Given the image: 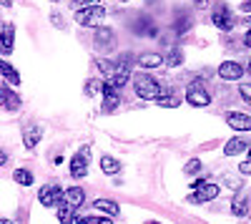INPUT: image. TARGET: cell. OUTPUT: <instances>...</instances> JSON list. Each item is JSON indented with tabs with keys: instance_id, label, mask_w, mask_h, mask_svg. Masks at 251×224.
<instances>
[{
	"instance_id": "cell-44",
	"label": "cell",
	"mask_w": 251,
	"mask_h": 224,
	"mask_svg": "<svg viewBox=\"0 0 251 224\" xmlns=\"http://www.w3.org/2000/svg\"><path fill=\"white\" fill-rule=\"evenodd\" d=\"M246 151H249V156H251V146H249V149H246Z\"/></svg>"
},
{
	"instance_id": "cell-43",
	"label": "cell",
	"mask_w": 251,
	"mask_h": 224,
	"mask_svg": "<svg viewBox=\"0 0 251 224\" xmlns=\"http://www.w3.org/2000/svg\"><path fill=\"white\" fill-rule=\"evenodd\" d=\"M146 224H161V222H146Z\"/></svg>"
},
{
	"instance_id": "cell-33",
	"label": "cell",
	"mask_w": 251,
	"mask_h": 224,
	"mask_svg": "<svg viewBox=\"0 0 251 224\" xmlns=\"http://www.w3.org/2000/svg\"><path fill=\"white\" fill-rule=\"evenodd\" d=\"M88 224H113L108 217H88Z\"/></svg>"
},
{
	"instance_id": "cell-5",
	"label": "cell",
	"mask_w": 251,
	"mask_h": 224,
	"mask_svg": "<svg viewBox=\"0 0 251 224\" xmlns=\"http://www.w3.org/2000/svg\"><path fill=\"white\" fill-rule=\"evenodd\" d=\"M88 156H91V146H83L73 159H71V176L73 179H83L88 174Z\"/></svg>"
},
{
	"instance_id": "cell-34",
	"label": "cell",
	"mask_w": 251,
	"mask_h": 224,
	"mask_svg": "<svg viewBox=\"0 0 251 224\" xmlns=\"http://www.w3.org/2000/svg\"><path fill=\"white\" fill-rule=\"evenodd\" d=\"M68 224H88V219H86V217H80V214H73V219H71Z\"/></svg>"
},
{
	"instance_id": "cell-2",
	"label": "cell",
	"mask_w": 251,
	"mask_h": 224,
	"mask_svg": "<svg viewBox=\"0 0 251 224\" xmlns=\"http://www.w3.org/2000/svg\"><path fill=\"white\" fill-rule=\"evenodd\" d=\"M194 192L188 194V201H194V204H203V201H214L216 196H219V184L216 181H203V179H199V181H194V187H191Z\"/></svg>"
},
{
	"instance_id": "cell-28",
	"label": "cell",
	"mask_w": 251,
	"mask_h": 224,
	"mask_svg": "<svg viewBox=\"0 0 251 224\" xmlns=\"http://www.w3.org/2000/svg\"><path fill=\"white\" fill-rule=\"evenodd\" d=\"M71 5L75 10H83V8H91V5H100L98 0H71Z\"/></svg>"
},
{
	"instance_id": "cell-25",
	"label": "cell",
	"mask_w": 251,
	"mask_h": 224,
	"mask_svg": "<svg viewBox=\"0 0 251 224\" xmlns=\"http://www.w3.org/2000/svg\"><path fill=\"white\" fill-rule=\"evenodd\" d=\"M224 184H226L228 189H234V192L244 189V181H241V174H224Z\"/></svg>"
},
{
	"instance_id": "cell-30",
	"label": "cell",
	"mask_w": 251,
	"mask_h": 224,
	"mask_svg": "<svg viewBox=\"0 0 251 224\" xmlns=\"http://www.w3.org/2000/svg\"><path fill=\"white\" fill-rule=\"evenodd\" d=\"M183 171H186V174H199V171H201V161H199V159H191V161L186 164Z\"/></svg>"
},
{
	"instance_id": "cell-15",
	"label": "cell",
	"mask_w": 251,
	"mask_h": 224,
	"mask_svg": "<svg viewBox=\"0 0 251 224\" xmlns=\"http://www.w3.org/2000/svg\"><path fill=\"white\" fill-rule=\"evenodd\" d=\"M93 209H98V212H103V214H108V217H118V201H113V199H96L93 201Z\"/></svg>"
},
{
	"instance_id": "cell-31",
	"label": "cell",
	"mask_w": 251,
	"mask_h": 224,
	"mask_svg": "<svg viewBox=\"0 0 251 224\" xmlns=\"http://www.w3.org/2000/svg\"><path fill=\"white\" fill-rule=\"evenodd\" d=\"M239 93H241V98L246 101V104L251 106V84H241L239 86Z\"/></svg>"
},
{
	"instance_id": "cell-18",
	"label": "cell",
	"mask_w": 251,
	"mask_h": 224,
	"mask_svg": "<svg viewBox=\"0 0 251 224\" xmlns=\"http://www.w3.org/2000/svg\"><path fill=\"white\" fill-rule=\"evenodd\" d=\"M0 76H3L10 86H20V76H18V71L8 63V60H3V58H0Z\"/></svg>"
},
{
	"instance_id": "cell-4",
	"label": "cell",
	"mask_w": 251,
	"mask_h": 224,
	"mask_svg": "<svg viewBox=\"0 0 251 224\" xmlns=\"http://www.w3.org/2000/svg\"><path fill=\"white\" fill-rule=\"evenodd\" d=\"M103 18H106V8L103 5H91V8L75 10V23L86 26V28H98V23Z\"/></svg>"
},
{
	"instance_id": "cell-3",
	"label": "cell",
	"mask_w": 251,
	"mask_h": 224,
	"mask_svg": "<svg viewBox=\"0 0 251 224\" xmlns=\"http://www.w3.org/2000/svg\"><path fill=\"white\" fill-rule=\"evenodd\" d=\"M186 101L196 109H206L208 104H211V93L206 91V86L201 84V81H191L188 88H186Z\"/></svg>"
},
{
	"instance_id": "cell-8",
	"label": "cell",
	"mask_w": 251,
	"mask_h": 224,
	"mask_svg": "<svg viewBox=\"0 0 251 224\" xmlns=\"http://www.w3.org/2000/svg\"><path fill=\"white\" fill-rule=\"evenodd\" d=\"M103 111L106 113H111V111H116L118 109V104H121V96H118V88H113L111 84H103Z\"/></svg>"
},
{
	"instance_id": "cell-7",
	"label": "cell",
	"mask_w": 251,
	"mask_h": 224,
	"mask_svg": "<svg viewBox=\"0 0 251 224\" xmlns=\"http://www.w3.org/2000/svg\"><path fill=\"white\" fill-rule=\"evenodd\" d=\"M38 199H40V204H43V207H58L63 201V189L55 187V184H46L43 189L38 192Z\"/></svg>"
},
{
	"instance_id": "cell-9",
	"label": "cell",
	"mask_w": 251,
	"mask_h": 224,
	"mask_svg": "<svg viewBox=\"0 0 251 224\" xmlns=\"http://www.w3.org/2000/svg\"><path fill=\"white\" fill-rule=\"evenodd\" d=\"M241 76H244V66L236 63V60H224L219 66V78L224 81H239Z\"/></svg>"
},
{
	"instance_id": "cell-19",
	"label": "cell",
	"mask_w": 251,
	"mask_h": 224,
	"mask_svg": "<svg viewBox=\"0 0 251 224\" xmlns=\"http://www.w3.org/2000/svg\"><path fill=\"white\" fill-rule=\"evenodd\" d=\"M0 106H5L8 111H18V109H20V96H18L13 88H5V91H3V101H0Z\"/></svg>"
},
{
	"instance_id": "cell-45",
	"label": "cell",
	"mask_w": 251,
	"mask_h": 224,
	"mask_svg": "<svg viewBox=\"0 0 251 224\" xmlns=\"http://www.w3.org/2000/svg\"><path fill=\"white\" fill-rule=\"evenodd\" d=\"M121 3H128V0H121Z\"/></svg>"
},
{
	"instance_id": "cell-26",
	"label": "cell",
	"mask_w": 251,
	"mask_h": 224,
	"mask_svg": "<svg viewBox=\"0 0 251 224\" xmlns=\"http://www.w3.org/2000/svg\"><path fill=\"white\" fill-rule=\"evenodd\" d=\"M73 214H75V209H71L66 201H60V204H58V219H60V224H68L73 219Z\"/></svg>"
},
{
	"instance_id": "cell-12",
	"label": "cell",
	"mask_w": 251,
	"mask_h": 224,
	"mask_svg": "<svg viewBox=\"0 0 251 224\" xmlns=\"http://www.w3.org/2000/svg\"><path fill=\"white\" fill-rule=\"evenodd\" d=\"M93 38H96V43H98L100 48H111V46L116 43V33H113L111 28H103V26H98V28L93 30Z\"/></svg>"
},
{
	"instance_id": "cell-32",
	"label": "cell",
	"mask_w": 251,
	"mask_h": 224,
	"mask_svg": "<svg viewBox=\"0 0 251 224\" xmlns=\"http://www.w3.org/2000/svg\"><path fill=\"white\" fill-rule=\"evenodd\" d=\"M239 174L241 176H251V159H246V161H241V164H239Z\"/></svg>"
},
{
	"instance_id": "cell-41",
	"label": "cell",
	"mask_w": 251,
	"mask_h": 224,
	"mask_svg": "<svg viewBox=\"0 0 251 224\" xmlns=\"http://www.w3.org/2000/svg\"><path fill=\"white\" fill-rule=\"evenodd\" d=\"M0 224H13L10 219H0Z\"/></svg>"
},
{
	"instance_id": "cell-14",
	"label": "cell",
	"mask_w": 251,
	"mask_h": 224,
	"mask_svg": "<svg viewBox=\"0 0 251 224\" xmlns=\"http://www.w3.org/2000/svg\"><path fill=\"white\" fill-rule=\"evenodd\" d=\"M40 139H43V129H40V126H28V129L23 131V144H25V149H35Z\"/></svg>"
},
{
	"instance_id": "cell-38",
	"label": "cell",
	"mask_w": 251,
	"mask_h": 224,
	"mask_svg": "<svg viewBox=\"0 0 251 224\" xmlns=\"http://www.w3.org/2000/svg\"><path fill=\"white\" fill-rule=\"evenodd\" d=\"M244 46H246V48H251V30L244 35Z\"/></svg>"
},
{
	"instance_id": "cell-23",
	"label": "cell",
	"mask_w": 251,
	"mask_h": 224,
	"mask_svg": "<svg viewBox=\"0 0 251 224\" xmlns=\"http://www.w3.org/2000/svg\"><path fill=\"white\" fill-rule=\"evenodd\" d=\"M13 179L18 181L20 187H30L33 184V171L30 169H15L13 171Z\"/></svg>"
},
{
	"instance_id": "cell-17",
	"label": "cell",
	"mask_w": 251,
	"mask_h": 224,
	"mask_svg": "<svg viewBox=\"0 0 251 224\" xmlns=\"http://www.w3.org/2000/svg\"><path fill=\"white\" fill-rule=\"evenodd\" d=\"M163 63H166V60H163L161 53H143V56H138V66L141 68H158Z\"/></svg>"
},
{
	"instance_id": "cell-13",
	"label": "cell",
	"mask_w": 251,
	"mask_h": 224,
	"mask_svg": "<svg viewBox=\"0 0 251 224\" xmlns=\"http://www.w3.org/2000/svg\"><path fill=\"white\" fill-rule=\"evenodd\" d=\"M13 43H15V28L13 26H5L0 28V53H13Z\"/></svg>"
},
{
	"instance_id": "cell-40",
	"label": "cell",
	"mask_w": 251,
	"mask_h": 224,
	"mask_svg": "<svg viewBox=\"0 0 251 224\" xmlns=\"http://www.w3.org/2000/svg\"><path fill=\"white\" fill-rule=\"evenodd\" d=\"M0 5H5V8H10V5H13V0H0Z\"/></svg>"
},
{
	"instance_id": "cell-21",
	"label": "cell",
	"mask_w": 251,
	"mask_h": 224,
	"mask_svg": "<svg viewBox=\"0 0 251 224\" xmlns=\"http://www.w3.org/2000/svg\"><path fill=\"white\" fill-rule=\"evenodd\" d=\"M231 212H234V217H246V214H249V196L239 194V196L231 201Z\"/></svg>"
},
{
	"instance_id": "cell-11",
	"label": "cell",
	"mask_w": 251,
	"mask_h": 224,
	"mask_svg": "<svg viewBox=\"0 0 251 224\" xmlns=\"http://www.w3.org/2000/svg\"><path fill=\"white\" fill-rule=\"evenodd\" d=\"M63 201H66L71 209H80L83 201H86V192H83L80 187H71V189L63 192Z\"/></svg>"
},
{
	"instance_id": "cell-29",
	"label": "cell",
	"mask_w": 251,
	"mask_h": 224,
	"mask_svg": "<svg viewBox=\"0 0 251 224\" xmlns=\"http://www.w3.org/2000/svg\"><path fill=\"white\" fill-rule=\"evenodd\" d=\"M188 26H191V23H188V18H186V15H181V18H178V23L174 26V28H176V35H183V33L188 30Z\"/></svg>"
},
{
	"instance_id": "cell-24",
	"label": "cell",
	"mask_w": 251,
	"mask_h": 224,
	"mask_svg": "<svg viewBox=\"0 0 251 224\" xmlns=\"http://www.w3.org/2000/svg\"><path fill=\"white\" fill-rule=\"evenodd\" d=\"M163 60H166V63H169L171 68H178V66L183 63V51H181V48H171L169 56H166Z\"/></svg>"
},
{
	"instance_id": "cell-37",
	"label": "cell",
	"mask_w": 251,
	"mask_h": 224,
	"mask_svg": "<svg viewBox=\"0 0 251 224\" xmlns=\"http://www.w3.org/2000/svg\"><path fill=\"white\" fill-rule=\"evenodd\" d=\"M5 161H8V154H5L3 149H0V167H5Z\"/></svg>"
},
{
	"instance_id": "cell-27",
	"label": "cell",
	"mask_w": 251,
	"mask_h": 224,
	"mask_svg": "<svg viewBox=\"0 0 251 224\" xmlns=\"http://www.w3.org/2000/svg\"><path fill=\"white\" fill-rule=\"evenodd\" d=\"M100 91H103V84H100V81H96V78L86 81V96H96V93H100Z\"/></svg>"
},
{
	"instance_id": "cell-16",
	"label": "cell",
	"mask_w": 251,
	"mask_h": 224,
	"mask_svg": "<svg viewBox=\"0 0 251 224\" xmlns=\"http://www.w3.org/2000/svg\"><path fill=\"white\" fill-rule=\"evenodd\" d=\"M246 149H249V144H246L241 136H236V139H231V141H226L224 154H226V156H239V154H244Z\"/></svg>"
},
{
	"instance_id": "cell-36",
	"label": "cell",
	"mask_w": 251,
	"mask_h": 224,
	"mask_svg": "<svg viewBox=\"0 0 251 224\" xmlns=\"http://www.w3.org/2000/svg\"><path fill=\"white\" fill-rule=\"evenodd\" d=\"M239 10L241 13H251V0H244V3L239 5Z\"/></svg>"
},
{
	"instance_id": "cell-6",
	"label": "cell",
	"mask_w": 251,
	"mask_h": 224,
	"mask_svg": "<svg viewBox=\"0 0 251 224\" xmlns=\"http://www.w3.org/2000/svg\"><path fill=\"white\" fill-rule=\"evenodd\" d=\"M211 23L219 28V30H231L234 28V13L228 10L224 3H219L214 8V15H211Z\"/></svg>"
},
{
	"instance_id": "cell-1",
	"label": "cell",
	"mask_w": 251,
	"mask_h": 224,
	"mask_svg": "<svg viewBox=\"0 0 251 224\" xmlns=\"http://www.w3.org/2000/svg\"><path fill=\"white\" fill-rule=\"evenodd\" d=\"M133 88H136V96L143 98V101H158L166 93V88L158 84L153 76H149V73H136Z\"/></svg>"
},
{
	"instance_id": "cell-47",
	"label": "cell",
	"mask_w": 251,
	"mask_h": 224,
	"mask_svg": "<svg viewBox=\"0 0 251 224\" xmlns=\"http://www.w3.org/2000/svg\"><path fill=\"white\" fill-rule=\"evenodd\" d=\"M249 23H251V18H249Z\"/></svg>"
},
{
	"instance_id": "cell-46",
	"label": "cell",
	"mask_w": 251,
	"mask_h": 224,
	"mask_svg": "<svg viewBox=\"0 0 251 224\" xmlns=\"http://www.w3.org/2000/svg\"><path fill=\"white\" fill-rule=\"evenodd\" d=\"M53 3H58V0H53Z\"/></svg>"
},
{
	"instance_id": "cell-10",
	"label": "cell",
	"mask_w": 251,
	"mask_h": 224,
	"mask_svg": "<svg viewBox=\"0 0 251 224\" xmlns=\"http://www.w3.org/2000/svg\"><path fill=\"white\" fill-rule=\"evenodd\" d=\"M226 124L231 126L234 131H251V116H246V113H239V111H228L226 113Z\"/></svg>"
},
{
	"instance_id": "cell-20",
	"label": "cell",
	"mask_w": 251,
	"mask_h": 224,
	"mask_svg": "<svg viewBox=\"0 0 251 224\" xmlns=\"http://www.w3.org/2000/svg\"><path fill=\"white\" fill-rule=\"evenodd\" d=\"M100 169H103V174L113 176V174H118V171H121V161H118V159H113V156H100Z\"/></svg>"
},
{
	"instance_id": "cell-42",
	"label": "cell",
	"mask_w": 251,
	"mask_h": 224,
	"mask_svg": "<svg viewBox=\"0 0 251 224\" xmlns=\"http://www.w3.org/2000/svg\"><path fill=\"white\" fill-rule=\"evenodd\" d=\"M246 71H249V73H251V60H249V66H246Z\"/></svg>"
},
{
	"instance_id": "cell-39",
	"label": "cell",
	"mask_w": 251,
	"mask_h": 224,
	"mask_svg": "<svg viewBox=\"0 0 251 224\" xmlns=\"http://www.w3.org/2000/svg\"><path fill=\"white\" fill-rule=\"evenodd\" d=\"M196 5H199V8H206V5H208V0H196Z\"/></svg>"
},
{
	"instance_id": "cell-35",
	"label": "cell",
	"mask_w": 251,
	"mask_h": 224,
	"mask_svg": "<svg viewBox=\"0 0 251 224\" xmlns=\"http://www.w3.org/2000/svg\"><path fill=\"white\" fill-rule=\"evenodd\" d=\"M50 20H53V26H55V28H63V18H60L58 13H53V15H50Z\"/></svg>"
},
{
	"instance_id": "cell-22",
	"label": "cell",
	"mask_w": 251,
	"mask_h": 224,
	"mask_svg": "<svg viewBox=\"0 0 251 224\" xmlns=\"http://www.w3.org/2000/svg\"><path fill=\"white\" fill-rule=\"evenodd\" d=\"M156 104H158V106H163V109H176V106L181 104V98H178L176 93H171L169 88H166V93L156 101Z\"/></svg>"
}]
</instances>
